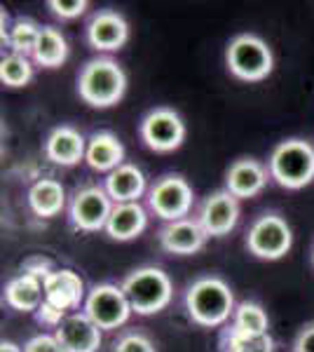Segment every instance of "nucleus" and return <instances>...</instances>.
I'll list each match as a JSON object with an SVG mask.
<instances>
[{"instance_id":"obj_1","label":"nucleus","mask_w":314,"mask_h":352,"mask_svg":"<svg viewBox=\"0 0 314 352\" xmlns=\"http://www.w3.org/2000/svg\"><path fill=\"white\" fill-rule=\"evenodd\" d=\"M235 294L221 277H199L186 292V310L199 327H221L235 315Z\"/></svg>"},{"instance_id":"obj_2","label":"nucleus","mask_w":314,"mask_h":352,"mask_svg":"<svg viewBox=\"0 0 314 352\" xmlns=\"http://www.w3.org/2000/svg\"><path fill=\"white\" fill-rule=\"evenodd\" d=\"M127 92V73L117 61L99 56L82 66L78 76V94L94 109H111Z\"/></svg>"},{"instance_id":"obj_3","label":"nucleus","mask_w":314,"mask_h":352,"mask_svg":"<svg viewBox=\"0 0 314 352\" xmlns=\"http://www.w3.org/2000/svg\"><path fill=\"white\" fill-rule=\"evenodd\" d=\"M270 176L287 190H300L314 181V146L305 139H287L267 160Z\"/></svg>"},{"instance_id":"obj_4","label":"nucleus","mask_w":314,"mask_h":352,"mask_svg":"<svg viewBox=\"0 0 314 352\" xmlns=\"http://www.w3.org/2000/svg\"><path fill=\"white\" fill-rule=\"evenodd\" d=\"M120 287H122L124 296L129 300L131 312L144 317L164 310L171 303V296H174V285H171L169 275L162 268H155V265L136 268L124 277Z\"/></svg>"},{"instance_id":"obj_5","label":"nucleus","mask_w":314,"mask_h":352,"mask_svg":"<svg viewBox=\"0 0 314 352\" xmlns=\"http://www.w3.org/2000/svg\"><path fill=\"white\" fill-rule=\"evenodd\" d=\"M225 64L237 80L260 82L275 68V54L262 38L254 33H239L227 45Z\"/></svg>"},{"instance_id":"obj_6","label":"nucleus","mask_w":314,"mask_h":352,"mask_svg":"<svg viewBox=\"0 0 314 352\" xmlns=\"http://www.w3.org/2000/svg\"><path fill=\"white\" fill-rule=\"evenodd\" d=\"M291 244H293V232L279 214H262L251 223L247 235L249 252L260 261H277L287 256Z\"/></svg>"},{"instance_id":"obj_7","label":"nucleus","mask_w":314,"mask_h":352,"mask_svg":"<svg viewBox=\"0 0 314 352\" xmlns=\"http://www.w3.org/2000/svg\"><path fill=\"white\" fill-rule=\"evenodd\" d=\"M85 315L94 322L101 331H113L122 327L131 315V305L117 285H96L85 298Z\"/></svg>"},{"instance_id":"obj_8","label":"nucleus","mask_w":314,"mask_h":352,"mask_svg":"<svg viewBox=\"0 0 314 352\" xmlns=\"http://www.w3.org/2000/svg\"><path fill=\"white\" fill-rule=\"evenodd\" d=\"M148 204L155 217L167 223L188 219L192 207V188L181 174H167L155 181V186L148 192Z\"/></svg>"},{"instance_id":"obj_9","label":"nucleus","mask_w":314,"mask_h":352,"mask_svg":"<svg viewBox=\"0 0 314 352\" xmlns=\"http://www.w3.org/2000/svg\"><path fill=\"white\" fill-rule=\"evenodd\" d=\"M141 139L150 151L171 153L181 148L186 139L183 118L171 109H155L141 120Z\"/></svg>"},{"instance_id":"obj_10","label":"nucleus","mask_w":314,"mask_h":352,"mask_svg":"<svg viewBox=\"0 0 314 352\" xmlns=\"http://www.w3.org/2000/svg\"><path fill=\"white\" fill-rule=\"evenodd\" d=\"M113 207L115 204L108 197L106 188H101V186H87V188L76 192V197L71 200V207H68V214H71V223L78 230L99 232L106 230Z\"/></svg>"},{"instance_id":"obj_11","label":"nucleus","mask_w":314,"mask_h":352,"mask_svg":"<svg viewBox=\"0 0 314 352\" xmlns=\"http://www.w3.org/2000/svg\"><path fill=\"white\" fill-rule=\"evenodd\" d=\"M197 221L207 230L209 237L227 235L239 221V200L230 190H216L209 197H204L199 207Z\"/></svg>"},{"instance_id":"obj_12","label":"nucleus","mask_w":314,"mask_h":352,"mask_svg":"<svg viewBox=\"0 0 314 352\" xmlns=\"http://www.w3.org/2000/svg\"><path fill=\"white\" fill-rule=\"evenodd\" d=\"M270 169L254 157H242L230 164L225 174V190H230L237 200H251V197L260 195L267 186Z\"/></svg>"},{"instance_id":"obj_13","label":"nucleus","mask_w":314,"mask_h":352,"mask_svg":"<svg viewBox=\"0 0 314 352\" xmlns=\"http://www.w3.org/2000/svg\"><path fill=\"white\" fill-rule=\"evenodd\" d=\"M45 287V300L52 303L54 308L64 310L66 315H71L73 310H78L80 305H85V282L76 270L71 268H59L54 270L47 280L43 282Z\"/></svg>"},{"instance_id":"obj_14","label":"nucleus","mask_w":314,"mask_h":352,"mask_svg":"<svg viewBox=\"0 0 314 352\" xmlns=\"http://www.w3.org/2000/svg\"><path fill=\"white\" fill-rule=\"evenodd\" d=\"M129 41V24L115 10H101L87 24V43L99 52H115Z\"/></svg>"},{"instance_id":"obj_15","label":"nucleus","mask_w":314,"mask_h":352,"mask_svg":"<svg viewBox=\"0 0 314 352\" xmlns=\"http://www.w3.org/2000/svg\"><path fill=\"white\" fill-rule=\"evenodd\" d=\"M66 352H96L101 348V329L85 312H71L54 331Z\"/></svg>"},{"instance_id":"obj_16","label":"nucleus","mask_w":314,"mask_h":352,"mask_svg":"<svg viewBox=\"0 0 314 352\" xmlns=\"http://www.w3.org/2000/svg\"><path fill=\"white\" fill-rule=\"evenodd\" d=\"M157 237L164 252L179 254V256H190V254H197L207 244L209 235L197 219H181L164 226Z\"/></svg>"},{"instance_id":"obj_17","label":"nucleus","mask_w":314,"mask_h":352,"mask_svg":"<svg viewBox=\"0 0 314 352\" xmlns=\"http://www.w3.org/2000/svg\"><path fill=\"white\" fill-rule=\"evenodd\" d=\"M45 155L59 167H76L87 155V139L73 127H54L45 141Z\"/></svg>"},{"instance_id":"obj_18","label":"nucleus","mask_w":314,"mask_h":352,"mask_svg":"<svg viewBox=\"0 0 314 352\" xmlns=\"http://www.w3.org/2000/svg\"><path fill=\"white\" fill-rule=\"evenodd\" d=\"M85 162L94 172H115L124 164V146L113 132H94L87 139V155Z\"/></svg>"},{"instance_id":"obj_19","label":"nucleus","mask_w":314,"mask_h":352,"mask_svg":"<svg viewBox=\"0 0 314 352\" xmlns=\"http://www.w3.org/2000/svg\"><path fill=\"white\" fill-rule=\"evenodd\" d=\"M148 226V214L139 202L115 204L111 212V219L106 223V232L111 240L129 242L139 237Z\"/></svg>"},{"instance_id":"obj_20","label":"nucleus","mask_w":314,"mask_h":352,"mask_svg":"<svg viewBox=\"0 0 314 352\" xmlns=\"http://www.w3.org/2000/svg\"><path fill=\"white\" fill-rule=\"evenodd\" d=\"M104 188L115 204L139 202V197L146 192V174L136 164L124 162L122 167H117L115 172L106 176Z\"/></svg>"},{"instance_id":"obj_21","label":"nucleus","mask_w":314,"mask_h":352,"mask_svg":"<svg viewBox=\"0 0 314 352\" xmlns=\"http://www.w3.org/2000/svg\"><path fill=\"white\" fill-rule=\"evenodd\" d=\"M5 303L10 308L19 310V312H38L40 305L45 303V287L43 280L33 275H16L14 280L8 282L5 287Z\"/></svg>"},{"instance_id":"obj_22","label":"nucleus","mask_w":314,"mask_h":352,"mask_svg":"<svg viewBox=\"0 0 314 352\" xmlns=\"http://www.w3.org/2000/svg\"><path fill=\"white\" fill-rule=\"evenodd\" d=\"M64 204H66V190L54 179H40L28 190V207L40 219H52L56 214H61Z\"/></svg>"},{"instance_id":"obj_23","label":"nucleus","mask_w":314,"mask_h":352,"mask_svg":"<svg viewBox=\"0 0 314 352\" xmlns=\"http://www.w3.org/2000/svg\"><path fill=\"white\" fill-rule=\"evenodd\" d=\"M33 61L43 68H59L68 59V43L56 28L43 26L38 45L33 50Z\"/></svg>"},{"instance_id":"obj_24","label":"nucleus","mask_w":314,"mask_h":352,"mask_svg":"<svg viewBox=\"0 0 314 352\" xmlns=\"http://www.w3.org/2000/svg\"><path fill=\"white\" fill-rule=\"evenodd\" d=\"M267 327H270V320H267V312L262 310L260 303H254V300L237 303L235 315H232V329L235 331L260 336V333H267Z\"/></svg>"},{"instance_id":"obj_25","label":"nucleus","mask_w":314,"mask_h":352,"mask_svg":"<svg viewBox=\"0 0 314 352\" xmlns=\"http://www.w3.org/2000/svg\"><path fill=\"white\" fill-rule=\"evenodd\" d=\"M40 31H43V26H38L33 19H16L12 28H10V33L5 36V41L10 43V47H12L14 54L28 56V54H33V50H36Z\"/></svg>"},{"instance_id":"obj_26","label":"nucleus","mask_w":314,"mask_h":352,"mask_svg":"<svg viewBox=\"0 0 314 352\" xmlns=\"http://www.w3.org/2000/svg\"><path fill=\"white\" fill-rule=\"evenodd\" d=\"M33 78V64L24 54H8L0 61V80L8 87H24Z\"/></svg>"},{"instance_id":"obj_27","label":"nucleus","mask_w":314,"mask_h":352,"mask_svg":"<svg viewBox=\"0 0 314 352\" xmlns=\"http://www.w3.org/2000/svg\"><path fill=\"white\" fill-rule=\"evenodd\" d=\"M223 350L225 352H272L275 343L267 333L251 336V333H239L235 329H227L223 336Z\"/></svg>"},{"instance_id":"obj_28","label":"nucleus","mask_w":314,"mask_h":352,"mask_svg":"<svg viewBox=\"0 0 314 352\" xmlns=\"http://www.w3.org/2000/svg\"><path fill=\"white\" fill-rule=\"evenodd\" d=\"M113 352H155V345L153 340L146 336V333H127L115 343Z\"/></svg>"},{"instance_id":"obj_29","label":"nucleus","mask_w":314,"mask_h":352,"mask_svg":"<svg viewBox=\"0 0 314 352\" xmlns=\"http://www.w3.org/2000/svg\"><path fill=\"white\" fill-rule=\"evenodd\" d=\"M47 8L52 10L61 19H76V16L85 14V10L89 8L87 0H49Z\"/></svg>"},{"instance_id":"obj_30","label":"nucleus","mask_w":314,"mask_h":352,"mask_svg":"<svg viewBox=\"0 0 314 352\" xmlns=\"http://www.w3.org/2000/svg\"><path fill=\"white\" fill-rule=\"evenodd\" d=\"M24 352H66V350L61 348V343L56 340V336L40 333V336H33L26 340Z\"/></svg>"},{"instance_id":"obj_31","label":"nucleus","mask_w":314,"mask_h":352,"mask_svg":"<svg viewBox=\"0 0 314 352\" xmlns=\"http://www.w3.org/2000/svg\"><path fill=\"white\" fill-rule=\"evenodd\" d=\"M36 320L40 322V324H45V327L59 329L61 322L66 320V312L59 310V308H54L52 303H47V300H45V303L40 305L38 312H36Z\"/></svg>"},{"instance_id":"obj_32","label":"nucleus","mask_w":314,"mask_h":352,"mask_svg":"<svg viewBox=\"0 0 314 352\" xmlns=\"http://www.w3.org/2000/svg\"><path fill=\"white\" fill-rule=\"evenodd\" d=\"M24 272H26V275H33V277H38V280L45 282L54 272V268H52V263H49V258L33 256V258H28L26 263H24Z\"/></svg>"},{"instance_id":"obj_33","label":"nucleus","mask_w":314,"mask_h":352,"mask_svg":"<svg viewBox=\"0 0 314 352\" xmlns=\"http://www.w3.org/2000/svg\"><path fill=\"white\" fill-rule=\"evenodd\" d=\"M293 352H314V322L300 329L298 338L293 343Z\"/></svg>"},{"instance_id":"obj_34","label":"nucleus","mask_w":314,"mask_h":352,"mask_svg":"<svg viewBox=\"0 0 314 352\" xmlns=\"http://www.w3.org/2000/svg\"><path fill=\"white\" fill-rule=\"evenodd\" d=\"M0 352H24V348H19L12 340H3V343H0Z\"/></svg>"},{"instance_id":"obj_35","label":"nucleus","mask_w":314,"mask_h":352,"mask_svg":"<svg viewBox=\"0 0 314 352\" xmlns=\"http://www.w3.org/2000/svg\"><path fill=\"white\" fill-rule=\"evenodd\" d=\"M312 265H314V252H312Z\"/></svg>"}]
</instances>
